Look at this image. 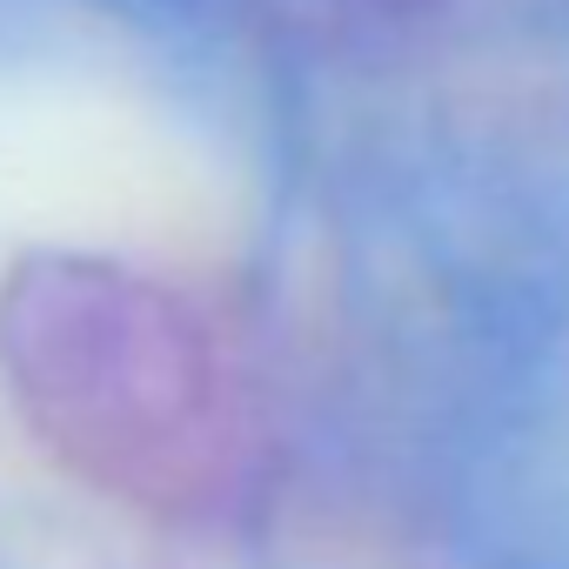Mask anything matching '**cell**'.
I'll return each mask as SVG.
<instances>
[{"mask_svg":"<svg viewBox=\"0 0 569 569\" xmlns=\"http://www.w3.org/2000/svg\"><path fill=\"white\" fill-rule=\"evenodd\" d=\"M0 376L28 429L121 502L208 509L254 449L248 376L221 322L121 261H28L0 289Z\"/></svg>","mask_w":569,"mask_h":569,"instance_id":"obj_1","label":"cell"}]
</instances>
